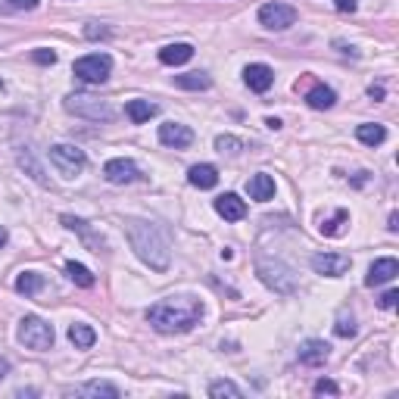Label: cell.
I'll return each mask as SVG.
<instances>
[{
	"mask_svg": "<svg viewBox=\"0 0 399 399\" xmlns=\"http://www.w3.org/2000/svg\"><path fill=\"white\" fill-rule=\"evenodd\" d=\"M203 318V303L196 297H169L150 306L147 321L159 334H187L200 325Z\"/></svg>",
	"mask_w": 399,
	"mask_h": 399,
	"instance_id": "1",
	"label": "cell"
},
{
	"mask_svg": "<svg viewBox=\"0 0 399 399\" xmlns=\"http://www.w3.org/2000/svg\"><path fill=\"white\" fill-rule=\"evenodd\" d=\"M125 234L131 240V250L137 253L144 265H150L153 271H166L169 269V240L153 222H144V218H125Z\"/></svg>",
	"mask_w": 399,
	"mask_h": 399,
	"instance_id": "2",
	"label": "cell"
},
{
	"mask_svg": "<svg viewBox=\"0 0 399 399\" xmlns=\"http://www.w3.org/2000/svg\"><path fill=\"white\" fill-rule=\"evenodd\" d=\"M62 106H66V113L82 115V119H91V122H109V119H115V109L109 106L106 100L91 97V94H69Z\"/></svg>",
	"mask_w": 399,
	"mask_h": 399,
	"instance_id": "3",
	"label": "cell"
},
{
	"mask_svg": "<svg viewBox=\"0 0 399 399\" xmlns=\"http://www.w3.org/2000/svg\"><path fill=\"white\" fill-rule=\"evenodd\" d=\"M54 340H56V334H54V328H50L44 318L25 315L19 321V343L28 346V350L44 352V350H50V346H54Z\"/></svg>",
	"mask_w": 399,
	"mask_h": 399,
	"instance_id": "4",
	"label": "cell"
},
{
	"mask_svg": "<svg viewBox=\"0 0 399 399\" xmlns=\"http://www.w3.org/2000/svg\"><path fill=\"white\" fill-rule=\"evenodd\" d=\"M50 163L60 169V175L75 178V175H82L84 172L88 156H84V150L72 147V144H56V147H50Z\"/></svg>",
	"mask_w": 399,
	"mask_h": 399,
	"instance_id": "5",
	"label": "cell"
},
{
	"mask_svg": "<svg viewBox=\"0 0 399 399\" xmlns=\"http://www.w3.org/2000/svg\"><path fill=\"white\" fill-rule=\"evenodd\" d=\"M109 69H113V56L109 54H88L82 60H75L72 72L88 84H100L109 78Z\"/></svg>",
	"mask_w": 399,
	"mask_h": 399,
	"instance_id": "6",
	"label": "cell"
},
{
	"mask_svg": "<svg viewBox=\"0 0 399 399\" xmlns=\"http://www.w3.org/2000/svg\"><path fill=\"white\" fill-rule=\"evenodd\" d=\"M259 277H262L265 284L277 293H293L297 290V277L287 265L281 262H269V259H259Z\"/></svg>",
	"mask_w": 399,
	"mask_h": 399,
	"instance_id": "7",
	"label": "cell"
},
{
	"mask_svg": "<svg viewBox=\"0 0 399 399\" xmlns=\"http://www.w3.org/2000/svg\"><path fill=\"white\" fill-rule=\"evenodd\" d=\"M259 22L271 32H284L297 22V10L290 3H265V7H259Z\"/></svg>",
	"mask_w": 399,
	"mask_h": 399,
	"instance_id": "8",
	"label": "cell"
},
{
	"mask_svg": "<svg viewBox=\"0 0 399 399\" xmlns=\"http://www.w3.org/2000/svg\"><path fill=\"white\" fill-rule=\"evenodd\" d=\"M312 269L325 277H340L350 269V256H343V253H318V256H312Z\"/></svg>",
	"mask_w": 399,
	"mask_h": 399,
	"instance_id": "9",
	"label": "cell"
},
{
	"mask_svg": "<svg viewBox=\"0 0 399 399\" xmlns=\"http://www.w3.org/2000/svg\"><path fill=\"white\" fill-rule=\"evenodd\" d=\"M103 178H106L109 184H131L141 178V172H137V166L131 163V159H109V163L103 166Z\"/></svg>",
	"mask_w": 399,
	"mask_h": 399,
	"instance_id": "10",
	"label": "cell"
},
{
	"mask_svg": "<svg viewBox=\"0 0 399 399\" xmlns=\"http://www.w3.org/2000/svg\"><path fill=\"white\" fill-rule=\"evenodd\" d=\"M159 144L166 147H175V150H184L194 144V131L187 125H178V122H166L159 125Z\"/></svg>",
	"mask_w": 399,
	"mask_h": 399,
	"instance_id": "11",
	"label": "cell"
},
{
	"mask_svg": "<svg viewBox=\"0 0 399 399\" xmlns=\"http://www.w3.org/2000/svg\"><path fill=\"white\" fill-rule=\"evenodd\" d=\"M244 82L250 91H256V94H265V91L275 84V72H271L265 62H250V66L244 69Z\"/></svg>",
	"mask_w": 399,
	"mask_h": 399,
	"instance_id": "12",
	"label": "cell"
},
{
	"mask_svg": "<svg viewBox=\"0 0 399 399\" xmlns=\"http://www.w3.org/2000/svg\"><path fill=\"white\" fill-rule=\"evenodd\" d=\"M399 275V262L396 259H378V262H372V269H368L365 275V287H380V284H390L393 277Z\"/></svg>",
	"mask_w": 399,
	"mask_h": 399,
	"instance_id": "13",
	"label": "cell"
},
{
	"mask_svg": "<svg viewBox=\"0 0 399 399\" xmlns=\"http://www.w3.org/2000/svg\"><path fill=\"white\" fill-rule=\"evenodd\" d=\"M299 362L303 365H312V368H318V365H325L328 362V356H331V346L325 343V340H306L303 346H299Z\"/></svg>",
	"mask_w": 399,
	"mask_h": 399,
	"instance_id": "14",
	"label": "cell"
},
{
	"mask_svg": "<svg viewBox=\"0 0 399 399\" xmlns=\"http://www.w3.org/2000/svg\"><path fill=\"white\" fill-rule=\"evenodd\" d=\"M216 212L225 218V222H240L247 216V203L237 194H222L216 200Z\"/></svg>",
	"mask_w": 399,
	"mask_h": 399,
	"instance_id": "15",
	"label": "cell"
},
{
	"mask_svg": "<svg viewBox=\"0 0 399 399\" xmlns=\"http://www.w3.org/2000/svg\"><path fill=\"white\" fill-rule=\"evenodd\" d=\"M187 181L194 184V187H200V190H209V187H216V184H218V169H216V166H209V163L190 166Z\"/></svg>",
	"mask_w": 399,
	"mask_h": 399,
	"instance_id": "16",
	"label": "cell"
},
{
	"mask_svg": "<svg viewBox=\"0 0 399 399\" xmlns=\"http://www.w3.org/2000/svg\"><path fill=\"white\" fill-rule=\"evenodd\" d=\"M247 190H250V200L265 203V200H271V196H275V178L265 175V172H259V175H253L250 181H247Z\"/></svg>",
	"mask_w": 399,
	"mask_h": 399,
	"instance_id": "17",
	"label": "cell"
},
{
	"mask_svg": "<svg viewBox=\"0 0 399 399\" xmlns=\"http://www.w3.org/2000/svg\"><path fill=\"white\" fill-rule=\"evenodd\" d=\"M190 60H194V47L190 44H169V47L159 50V62L163 66H184Z\"/></svg>",
	"mask_w": 399,
	"mask_h": 399,
	"instance_id": "18",
	"label": "cell"
},
{
	"mask_svg": "<svg viewBox=\"0 0 399 399\" xmlns=\"http://www.w3.org/2000/svg\"><path fill=\"white\" fill-rule=\"evenodd\" d=\"M156 113H159V106H156V103H150V100H128V103H125V115H128L135 125L150 122Z\"/></svg>",
	"mask_w": 399,
	"mask_h": 399,
	"instance_id": "19",
	"label": "cell"
},
{
	"mask_svg": "<svg viewBox=\"0 0 399 399\" xmlns=\"http://www.w3.org/2000/svg\"><path fill=\"white\" fill-rule=\"evenodd\" d=\"M62 225H66L69 231H78V234L84 237V244H88L94 253L103 250V237H97L94 231L88 228V222H82V218H75V216H62Z\"/></svg>",
	"mask_w": 399,
	"mask_h": 399,
	"instance_id": "20",
	"label": "cell"
},
{
	"mask_svg": "<svg viewBox=\"0 0 399 399\" xmlns=\"http://www.w3.org/2000/svg\"><path fill=\"white\" fill-rule=\"evenodd\" d=\"M66 393H75V396H106V399H115V396H119V387L106 384V380H91V384L75 387V390H66Z\"/></svg>",
	"mask_w": 399,
	"mask_h": 399,
	"instance_id": "21",
	"label": "cell"
},
{
	"mask_svg": "<svg viewBox=\"0 0 399 399\" xmlns=\"http://www.w3.org/2000/svg\"><path fill=\"white\" fill-rule=\"evenodd\" d=\"M175 84L181 91H206L212 88V78L206 72H184V75H175Z\"/></svg>",
	"mask_w": 399,
	"mask_h": 399,
	"instance_id": "22",
	"label": "cell"
},
{
	"mask_svg": "<svg viewBox=\"0 0 399 399\" xmlns=\"http://www.w3.org/2000/svg\"><path fill=\"white\" fill-rule=\"evenodd\" d=\"M306 103H309L312 109H331L334 103H337V94H334L331 88H325V84H315V88L306 94Z\"/></svg>",
	"mask_w": 399,
	"mask_h": 399,
	"instance_id": "23",
	"label": "cell"
},
{
	"mask_svg": "<svg viewBox=\"0 0 399 399\" xmlns=\"http://www.w3.org/2000/svg\"><path fill=\"white\" fill-rule=\"evenodd\" d=\"M69 340H72L75 350H91L97 343V331L91 325H72L69 328Z\"/></svg>",
	"mask_w": 399,
	"mask_h": 399,
	"instance_id": "24",
	"label": "cell"
},
{
	"mask_svg": "<svg viewBox=\"0 0 399 399\" xmlns=\"http://www.w3.org/2000/svg\"><path fill=\"white\" fill-rule=\"evenodd\" d=\"M356 137L365 144V147H378V144L387 141V128H384V125L365 122V125H358V128H356Z\"/></svg>",
	"mask_w": 399,
	"mask_h": 399,
	"instance_id": "25",
	"label": "cell"
},
{
	"mask_svg": "<svg viewBox=\"0 0 399 399\" xmlns=\"http://www.w3.org/2000/svg\"><path fill=\"white\" fill-rule=\"evenodd\" d=\"M41 287H44V277L38 275V271H22V275L16 277V290L25 293V297H34Z\"/></svg>",
	"mask_w": 399,
	"mask_h": 399,
	"instance_id": "26",
	"label": "cell"
},
{
	"mask_svg": "<svg viewBox=\"0 0 399 399\" xmlns=\"http://www.w3.org/2000/svg\"><path fill=\"white\" fill-rule=\"evenodd\" d=\"M66 275L72 277L78 287H94V275H91V269H84L82 262H66Z\"/></svg>",
	"mask_w": 399,
	"mask_h": 399,
	"instance_id": "27",
	"label": "cell"
},
{
	"mask_svg": "<svg viewBox=\"0 0 399 399\" xmlns=\"http://www.w3.org/2000/svg\"><path fill=\"white\" fill-rule=\"evenodd\" d=\"M209 396L212 399H222V396L240 399V396H244V390H240L237 384H231V380H212V384H209Z\"/></svg>",
	"mask_w": 399,
	"mask_h": 399,
	"instance_id": "28",
	"label": "cell"
},
{
	"mask_svg": "<svg viewBox=\"0 0 399 399\" xmlns=\"http://www.w3.org/2000/svg\"><path fill=\"white\" fill-rule=\"evenodd\" d=\"M334 334H337V337H352V334H356V321H352V315L350 312H340L337 315V325H334Z\"/></svg>",
	"mask_w": 399,
	"mask_h": 399,
	"instance_id": "29",
	"label": "cell"
},
{
	"mask_svg": "<svg viewBox=\"0 0 399 399\" xmlns=\"http://www.w3.org/2000/svg\"><path fill=\"white\" fill-rule=\"evenodd\" d=\"M216 150L218 153H240V150H244V141H237V137H231V135H218Z\"/></svg>",
	"mask_w": 399,
	"mask_h": 399,
	"instance_id": "30",
	"label": "cell"
},
{
	"mask_svg": "<svg viewBox=\"0 0 399 399\" xmlns=\"http://www.w3.org/2000/svg\"><path fill=\"white\" fill-rule=\"evenodd\" d=\"M346 218H350V216H346L343 209H337V216H334V218H328V222H321V228H318V231H321V234H328V237H334V234H337V231H340V225L346 222Z\"/></svg>",
	"mask_w": 399,
	"mask_h": 399,
	"instance_id": "31",
	"label": "cell"
},
{
	"mask_svg": "<svg viewBox=\"0 0 399 399\" xmlns=\"http://www.w3.org/2000/svg\"><path fill=\"white\" fill-rule=\"evenodd\" d=\"M41 0H3V10L7 13H19V10H34Z\"/></svg>",
	"mask_w": 399,
	"mask_h": 399,
	"instance_id": "32",
	"label": "cell"
},
{
	"mask_svg": "<svg viewBox=\"0 0 399 399\" xmlns=\"http://www.w3.org/2000/svg\"><path fill=\"white\" fill-rule=\"evenodd\" d=\"M19 163H28V172H32V175H34V181H38V184H47V178H44V172H41V169H38V166L32 163V153H28V150H25V153H19Z\"/></svg>",
	"mask_w": 399,
	"mask_h": 399,
	"instance_id": "33",
	"label": "cell"
},
{
	"mask_svg": "<svg viewBox=\"0 0 399 399\" xmlns=\"http://www.w3.org/2000/svg\"><path fill=\"white\" fill-rule=\"evenodd\" d=\"M32 60L34 62H41V66H54V62H56V54H54V50H34V54H32Z\"/></svg>",
	"mask_w": 399,
	"mask_h": 399,
	"instance_id": "34",
	"label": "cell"
},
{
	"mask_svg": "<svg viewBox=\"0 0 399 399\" xmlns=\"http://www.w3.org/2000/svg\"><path fill=\"white\" fill-rule=\"evenodd\" d=\"M396 303H399V290H387L384 297L378 299V306H380V309H393V306H396Z\"/></svg>",
	"mask_w": 399,
	"mask_h": 399,
	"instance_id": "35",
	"label": "cell"
},
{
	"mask_svg": "<svg viewBox=\"0 0 399 399\" xmlns=\"http://www.w3.org/2000/svg\"><path fill=\"white\" fill-rule=\"evenodd\" d=\"M315 393H331V396H334V393H337V384L321 378V380H315Z\"/></svg>",
	"mask_w": 399,
	"mask_h": 399,
	"instance_id": "36",
	"label": "cell"
},
{
	"mask_svg": "<svg viewBox=\"0 0 399 399\" xmlns=\"http://www.w3.org/2000/svg\"><path fill=\"white\" fill-rule=\"evenodd\" d=\"M356 7H358V0H337L340 13H356Z\"/></svg>",
	"mask_w": 399,
	"mask_h": 399,
	"instance_id": "37",
	"label": "cell"
},
{
	"mask_svg": "<svg viewBox=\"0 0 399 399\" xmlns=\"http://www.w3.org/2000/svg\"><path fill=\"white\" fill-rule=\"evenodd\" d=\"M387 231H390V234H396V231H399V216H396V212H390V225H387Z\"/></svg>",
	"mask_w": 399,
	"mask_h": 399,
	"instance_id": "38",
	"label": "cell"
},
{
	"mask_svg": "<svg viewBox=\"0 0 399 399\" xmlns=\"http://www.w3.org/2000/svg\"><path fill=\"white\" fill-rule=\"evenodd\" d=\"M84 34H88V38H97V34H106V28H97V25H91V28H84Z\"/></svg>",
	"mask_w": 399,
	"mask_h": 399,
	"instance_id": "39",
	"label": "cell"
},
{
	"mask_svg": "<svg viewBox=\"0 0 399 399\" xmlns=\"http://www.w3.org/2000/svg\"><path fill=\"white\" fill-rule=\"evenodd\" d=\"M368 94H372V100H380V97H384V88H374V84H372V88H368Z\"/></svg>",
	"mask_w": 399,
	"mask_h": 399,
	"instance_id": "40",
	"label": "cell"
},
{
	"mask_svg": "<svg viewBox=\"0 0 399 399\" xmlns=\"http://www.w3.org/2000/svg\"><path fill=\"white\" fill-rule=\"evenodd\" d=\"M3 244H7V231L0 228V247H3Z\"/></svg>",
	"mask_w": 399,
	"mask_h": 399,
	"instance_id": "41",
	"label": "cell"
}]
</instances>
